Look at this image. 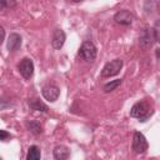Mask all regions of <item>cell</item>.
<instances>
[{
	"label": "cell",
	"mask_w": 160,
	"mask_h": 160,
	"mask_svg": "<svg viewBox=\"0 0 160 160\" xmlns=\"http://www.w3.org/2000/svg\"><path fill=\"white\" fill-rule=\"evenodd\" d=\"M16 6V0H0V11Z\"/></svg>",
	"instance_id": "obj_16"
},
{
	"label": "cell",
	"mask_w": 160,
	"mask_h": 160,
	"mask_svg": "<svg viewBox=\"0 0 160 160\" xmlns=\"http://www.w3.org/2000/svg\"><path fill=\"white\" fill-rule=\"evenodd\" d=\"M120 85H121V79L112 80V81H110V82H108V84L104 85V91H105V92L114 91V90H115L118 86H120Z\"/></svg>",
	"instance_id": "obj_14"
},
{
	"label": "cell",
	"mask_w": 160,
	"mask_h": 160,
	"mask_svg": "<svg viewBox=\"0 0 160 160\" xmlns=\"http://www.w3.org/2000/svg\"><path fill=\"white\" fill-rule=\"evenodd\" d=\"M0 160H1V158H0Z\"/></svg>",
	"instance_id": "obj_21"
},
{
	"label": "cell",
	"mask_w": 160,
	"mask_h": 160,
	"mask_svg": "<svg viewBox=\"0 0 160 160\" xmlns=\"http://www.w3.org/2000/svg\"><path fill=\"white\" fill-rule=\"evenodd\" d=\"M151 114H152V110L150 109V106L148 105L146 101H139V102L134 104L130 110V116L136 118L140 121H146Z\"/></svg>",
	"instance_id": "obj_1"
},
{
	"label": "cell",
	"mask_w": 160,
	"mask_h": 160,
	"mask_svg": "<svg viewBox=\"0 0 160 160\" xmlns=\"http://www.w3.org/2000/svg\"><path fill=\"white\" fill-rule=\"evenodd\" d=\"M29 106H30L32 110H38V111H42V112H46V111L49 110L48 106H46L42 101H40V100H38V99L30 100V101H29Z\"/></svg>",
	"instance_id": "obj_12"
},
{
	"label": "cell",
	"mask_w": 160,
	"mask_h": 160,
	"mask_svg": "<svg viewBox=\"0 0 160 160\" xmlns=\"http://www.w3.org/2000/svg\"><path fill=\"white\" fill-rule=\"evenodd\" d=\"M70 156V150L64 145H58L54 149V158L56 160H66Z\"/></svg>",
	"instance_id": "obj_11"
},
{
	"label": "cell",
	"mask_w": 160,
	"mask_h": 160,
	"mask_svg": "<svg viewBox=\"0 0 160 160\" xmlns=\"http://www.w3.org/2000/svg\"><path fill=\"white\" fill-rule=\"evenodd\" d=\"M96 52H98L96 46H95L91 41H85V42H82V45H81V48H80V50H79V55H80L84 60H86V61H92V60H95Z\"/></svg>",
	"instance_id": "obj_3"
},
{
	"label": "cell",
	"mask_w": 160,
	"mask_h": 160,
	"mask_svg": "<svg viewBox=\"0 0 160 160\" xmlns=\"http://www.w3.org/2000/svg\"><path fill=\"white\" fill-rule=\"evenodd\" d=\"M8 106H10V101L4 100V99H0V110L5 109V108H8Z\"/></svg>",
	"instance_id": "obj_18"
},
{
	"label": "cell",
	"mask_w": 160,
	"mask_h": 160,
	"mask_svg": "<svg viewBox=\"0 0 160 160\" xmlns=\"http://www.w3.org/2000/svg\"><path fill=\"white\" fill-rule=\"evenodd\" d=\"M122 68V60L121 59H114L111 61H109L101 70V76L102 78H110V76H115L120 72Z\"/></svg>",
	"instance_id": "obj_2"
},
{
	"label": "cell",
	"mask_w": 160,
	"mask_h": 160,
	"mask_svg": "<svg viewBox=\"0 0 160 160\" xmlns=\"http://www.w3.org/2000/svg\"><path fill=\"white\" fill-rule=\"evenodd\" d=\"M59 95H60V90H59V88H58L56 85L49 84V85H45V86L42 88V96H44L48 101H50V102L58 100Z\"/></svg>",
	"instance_id": "obj_7"
},
{
	"label": "cell",
	"mask_w": 160,
	"mask_h": 160,
	"mask_svg": "<svg viewBox=\"0 0 160 160\" xmlns=\"http://www.w3.org/2000/svg\"><path fill=\"white\" fill-rule=\"evenodd\" d=\"M4 39H5V30L2 29V26H0V45L2 44Z\"/></svg>",
	"instance_id": "obj_19"
},
{
	"label": "cell",
	"mask_w": 160,
	"mask_h": 160,
	"mask_svg": "<svg viewBox=\"0 0 160 160\" xmlns=\"http://www.w3.org/2000/svg\"><path fill=\"white\" fill-rule=\"evenodd\" d=\"M65 39H66L65 32H64L62 30H60V29H56V30L54 31V34H52L51 46H52L54 49H56V50L61 49L62 45H64V42H65Z\"/></svg>",
	"instance_id": "obj_9"
},
{
	"label": "cell",
	"mask_w": 160,
	"mask_h": 160,
	"mask_svg": "<svg viewBox=\"0 0 160 160\" xmlns=\"http://www.w3.org/2000/svg\"><path fill=\"white\" fill-rule=\"evenodd\" d=\"M41 158V152H40V149L36 146V145H32L29 148V151H28V155H26V159L28 160H39Z\"/></svg>",
	"instance_id": "obj_13"
},
{
	"label": "cell",
	"mask_w": 160,
	"mask_h": 160,
	"mask_svg": "<svg viewBox=\"0 0 160 160\" xmlns=\"http://www.w3.org/2000/svg\"><path fill=\"white\" fill-rule=\"evenodd\" d=\"M148 148H149V145H148V141H146L145 136L141 132L136 131L134 134V139H132V150H134V152L142 154L148 150Z\"/></svg>",
	"instance_id": "obj_4"
},
{
	"label": "cell",
	"mask_w": 160,
	"mask_h": 160,
	"mask_svg": "<svg viewBox=\"0 0 160 160\" xmlns=\"http://www.w3.org/2000/svg\"><path fill=\"white\" fill-rule=\"evenodd\" d=\"M21 46V36L16 32L10 34L9 39H8V49L9 51H16Z\"/></svg>",
	"instance_id": "obj_10"
},
{
	"label": "cell",
	"mask_w": 160,
	"mask_h": 160,
	"mask_svg": "<svg viewBox=\"0 0 160 160\" xmlns=\"http://www.w3.org/2000/svg\"><path fill=\"white\" fill-rule=\"evenodd\" d=\"M74 2H80V1H82V0H72Z\"/></svg>",
	"instance_id": "obj_20"
},
{
	"label": "cell",
	"mask_w": 160,
	"mask_h": 160,
	"mask_svg": "<svg viewBox=\"0 0 160 160\" xmlns=\"http://www.w3.org/2000/svg\"><path fill=\"white\" fill-rule=\"evenodd\" d=\"M28 128H29V130L32 132V134H40L41 132V125H40V122L39 121H36V120H31V121H29L28 122Z\"/></svg>",
	"instance_id": "obj_15"
},
{
	"label": "cell",
	"mask_w": 160,
	"mask_h": 160,
	"mask_svg": "<svg viewBox=\"0 0 160 160\" xmlns=\"http://www.w3.org/2000/svg\"><path fill=\"white\" fill-rule=\"evenodd\" d=\"M132 19L134 16L129 10H120L114 16V20L120 25H130L132 22Z\"/></svg>",
	"instance_id": "obj_8"
},
{
	"label": "cell",
	"mask_w": 160,
	"mask_h": 160,
	"mask_svg": "<svg viewBox=\"0 0 160 160\" xmlns=\"http://www.w3.org/2000/svg\"><path fill=\"white\" fill-rule=\"evenodd\" d=\"M18 69L24 79H30L34 74V62L31 59L25 58L20 61V64L18 65Z\"/></svg>",
	"instance_id": "obj_5"
},
{
	"label": "cell",
	"mask_w": 160,
	"mask_h": 160,
	"mask_svg": "<svg viewBox=\"0 0 160 160\" xmlns=\"http://www.w3.org/2000/svg\"><path fill=\"white\" fill-rule=\"evenodd\" d=\"M155 41L154 39V32H152V29H149V28H145L141 34H140V38H139V44L142 49H149L151 48L152 42Z\"/></svg>",
	"instance_id": "obj_6"
},
{
	"label": "cell",
	"mask_w": 160,
	"mask_h": 160,
	"mask_svg": "<svg viewBox=\"0 0 160 160\" xmlns=\"http://www.w3.org/2000/svg\"><path fill=\"white\" fill-rule=\"evenodd\" d=\"M10 138H11V135H10L8 131L0 130V141H6V140H9Z\"/></svg>",
	"instance_id": "obj_17"
}]
</instances>
